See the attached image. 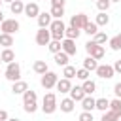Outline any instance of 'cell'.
I'll return each mask as SVG.
<instances>
[{
    "label": "cell",
    "mask_w": 121,
    "mask_h": 121,
    "mask_svg": "<svg viewBox=\"0 0 121 121\" xmlns=\"http://www.w3.org/2000/svg\"><path fill=\"white\" fill-rule=\"evenodd\" d=\"M81 89H83L85 95H93L96 91V83L93 79H85V81H81Z\"/></svg>",
    "instance_id": "obj_22"
},
{
    "label": "cell",
    "mask_w": 121,
    "mask_h": 121,
    "mask_svg": "<svg viewBox=\"0 0 121 121\" xmlns=\"http://www.w3.org/2000/svg\"><path fill=\"white\" fill-rule=\"evenodd\" d=\"M49 13H51V17H53V19H62V15H64V8H57V6H51Z\"/></svg>",
    "instance_id": "obj_35"
},
{
    "label": "cell",
    "mask_w": 121,
    "mask_h": 121,
    "mask_svg": "<svg viewBox=\"0 0 121 121\" xmlns=\"http://www.w3.org/2000/svg\"><path fill=\"white\" fill-rule=\"evenodd\" d=\"M0 64H2V59H0Z\"/></svg>",
    "instance_id": "obj_50"
},
{
    "label": "cell",
    "mask_w": 121,
    "mask_h": 121,
    "mask_svg": "<svg viewBox=\"0 0 121 121\" xmlns=\"http://www.w3.org/2000/svg\"><path fill=\"white\" fill-rule=\"evenodd\" d=\"M93 2H96V0H93Z\"/></svg>",
    "instance_id": "obj_51"
},
{
    "label": "cell",
    "mask_w": 121,
    "mask_h": 121,
    "mask_svg": "<svg viewBox=\"0 0 121 121\" xmlns=\"http://www.w3.org/2000/svg\"><path fill=\"white\" fill-rule=\"evenodd\" d=\"M112 66H113V72H115V74H121V59H117Z\"/></svg>",
    "instance_id": "obj_42"
},
{
    "label": "cell",
    "mask_w": 121,
    "mask_h": 121,
    "mask_svg": "<svg viewBox=\"0 0 121 121\" xmlns=\"http://www.w3.org/2000/svg\"><path fill=\"white\" fill-rule=\"evenodd\" d=\"M108 45H110L112 51H121V34H115L113 38H110Z\"/></svg>",
    "instance_id": "obj_26"
},
{
    "label": "cell",
    "mask_w": 121,
    "mask_h": 121,
    "mask_svg": "<svg viewBox=\"0 0 121 121\" xmlns=\"http://www.w3.org/2000/svg\"><path fill=\"white\" fill-rule=\"evenodd\" d=\"M62 76H64L66 79H72V78H76V66H72V64H66V66L62 68Z\"/></svg>",
    "instance_id": "obj_33"
},
{
    "label": "cell",
    "mask_w": 121,
    "mask_h": 121,
    "mask_svg": "<svg viewBox=\"0 0 121 121\" xmlns=\"http://www.w3.org/2000/svg\"><path fill=\"white\" fill-rule=\"evenodd\" d=\"M57 108H59V104H57V95L51 93V91L45 93L43 98H42V112H43L45 115H51V113L57 112Z\"/></svg>",
    "instance_id": "obj_1"
},
{
    "label": "cell",
    "mask_w": 121,
    "mask_h": 121,
    "mask_svg": "<svg viewBox=\"0 0 121 121\" xmlns=\"http://www.w3.org/2000/svg\"><path fill=\"white\" fill-rule=\"evenodd\" d=\"M95 23H96V26H106V25L110 23V15H108L106 11H98V15H96Z\"/></svg>",
    "instance_id": "obj_27"
},
{
    "label": "cell",
    "mask_w": 121,
    "mask_h": 121,
    "mask_svg": "<svg viewBox=\"0 0 121 121\" xmlns=\"http://www.w3.org/2000/svg\"><path fill=\"white\" fill-rule=\"evenodd\" d=\"M89 76H91V72H89V70H85V68H79V70H76V78H78L79 81H85V79H89Z\"/></svg>",
    "instance_id": "obj_37"
},
{
    "label": "cell",
    "mask_w": 121,
    "mask_h": 121,
    "mask_svg": "<svg viewBox=\"0 0 121 121\" xmlns=\"http://www.w3.org/2000/svg\"><path fill=\"white\" fill-rule=\"evenodd\" d=\"M55 87H57V91H59L60 95H66V93H70V89H72V81L66 79V78H60Z\"/></svg>",
    "instance_id": "obj_12"
},
{
    "label": "cell",
    "mask_w": 121,
    "mask_h": 121,
    "mask_svg": "<svg viewBox=\"0 0 121 121\" xmlns=\"http://www.w3.org/2000/svg\"><path fill=\"white\" fill-rule=\"evenodd\" d=\"M21 28V25H19V21L13 17V19H4V23L0 25V30L4 32V34H13V32H17Z\"/></svg>",
    "instance_id": "obj_5"
},
{
    "label": "cell",
    "mask_w": 121,
    "mask_h": 121,
    "mask_svg": "<svg viewBox=\"0 0 121 121\" xmlns=\"http://www.w3.org/2000/svg\"><path fill=\"white\" fill-rule=\"evenodd\" d=\"M36 21H38V26H40V28H49L53 17H51L49 11H40V15L36 17Z\"/></svg>",
    "instance_id": "obj_11"
},
{
    "label": "cell",
    "mask_w": 121,
    "mask_h": 121,
    "mask_svg": "<svg viewBox=\"0 0 121 121\" xmlns=\"http://www.w3.org/2000/svg\"><path fill=\"white\" fill-rule=\"evenodd\" d=\"M9 11H11L13 15H23V11H25L23 0H13V2L9 4Z\"/></svg>",
    "instance_id": "obj_18"
},
{
    "label": "cell",
    "mask_w": 121,
    "mask_h": 121,
    "mask_svg": "<svg viewBox=\"0 0 121 121\" xmlns=\"http://www.w3.org/2000/svg\"><path fill=\"white\" fill-rule=\"evenodd\" d=\"M4 19H6V17H4V11H2V9H0V25H2V23H4Z\"/></svg>",
    "instance_id": "obj_45"
},
{
    "label": "cell",
    "mask_w": 121,
    "mask_h": 121,
    "mask_svg": "<svg viewBox=\"0 0 121 121\" xmlns=\"http://www.w3.org/2000/svg\"><path fill=\"white\" fill-rule=\"evenodd\" d=\"M95 102H96V98H93L91 95H87V96L81 100V108H83V112H93V110H95Z\"/></svg>",
    "instance_id": "obj_20"
},
{
    "label": "cell",
    "mask_w": 121,
    "mask_h": 121,
    "mask_svg": "<svg viewBox=\"0 0 121 121\" xmlns=\"http://www.w3.org/2000/svg\"><path fill=\"white\" fill-rule=\"evenodd\" d=\"M0 45L4 47V49H8V47H11L13 45V36L11 34H0Z\"/></svg>",
    "instance_id": "obj_29"
},
{
    "label": "cell",
    "mask_w": 121,
    "mask_h": 121,
    "mask_svg": "<svg viewBox=\"0 0 121 121\" xmlns=\"http://www.w3.org/2000/svg\"><path fill=\"white\" fill-rule=\"evenodd\" d=\"M59 108H60V112H64V113H72V112H74V108H76V102H74L70 96H66V98H62V100H60Z\"/></svg>",
    "instance_id": "obj_14"
},
{
    "label": "cell",
    "mask_w": 121,
    "mask_h": 121,
    "mask_svg": "<svg viewBox=\"0 0 121 121\" xmlns=\"http://www.w3.org/2000/svg\"><path fill=\"white\" fill-rule=\"evenodd\" d=\"M119 121H121V117H119Z\"/></svg>",
    "instance_id": "obj_52"
},
{
    "label": "cell",
    "mask_w": 121,
    "mask_h": 121,
    "mask_svg": "<svg viewBox=\"0 0 121 121\" xmlns=\"http://www.w3.org/2000/svg\"><path fill=\"white\" fill-rule=\"evenodd\" d=\"M2 4H4V2H2V0H0V8H2Z\"/></svg>",
    "instance_id": "obj_49"
},
{
    "label": "cell",
    "mask_w": 121,
    "mask_h": 121,
    "mask_svg": "<svg viewBox=\"0 0 121 121\" xmlns=\"http://www.w3.org/2000/svg\"><path fill=\"white\" fill-rule=\"evenodd\" d=\"M8 119H9L8 112H6V110H0V121H8Z\"/></svg>",
    "instance_id": "obj_44"
},
{
    "label": "cell",
    "mask_w": 121,
    "mask_h": 121,
    "mask_svg": "<svg viewBox=\"0 0 121 121\" xmlns=\"http://www.w3.org/2000/svg\"><path fill=\"white\" fill-rule=\"evenodd\" d=\"M108 108H110V100L106 98V96H102V98H96V102H95V110H98V112H108Z\"/></svg>",
    "instance_id": "obj_23"
},
{
    "label": "cell",
    "mask_w": 121,
    "mask_h": 121,
    "mask_svg": "<svg viewBox=\"0 0 121 121\" xmlns=\"http://www.w3.org/2000/svg\"><path fill=\"white\" fill-rule=\"evenodd\" d=\"M68 95H70V98H72L74 102H81V100H83V98L87 96V95L83 93V89H81V85H76V87H72Z\"/></svg>",
    "instance_id": "obj_13"
},
{
    "label": "cell",
    "mask_w": 121,
    "mask_h": 121,
    "mask_svg": "<svg viewBox=\"0 0 121 121\" xmlns=\"http://www.w3.org/2000/svg\"><path fill=\"white\" fill-rule=\"evenodd\" d=\"M8 121H21V119H17V117H9Z\"/></svg>",
    "instance_id": "obj_46"
},
{
    "label": "cell",
    "mask_w": 121,
    "mask_h": 121,
    "mask_svg": "<svg viewBox=\"0 0 121 121\" xmlns=\"http://www.w3.org/2000/svg\"><path fill=\"white\" fill-rule=\"evenodd\" d=\"M113 95H115V98H121V81H117L113 85Z\"/></svg>",
    "instance_id": "obj_41"
},
{
    "label": "cell",
    "mask_w": 121,
    "mask_h": 121,
    "mask_svg": "<svg viewBox=\"0 0 121 121\" xmlns=\"http://www.w3.org/2000/svg\"><path fill=\"white\" fill-rule=\"evenodd\" d=\"M34 40H36L38 45H45V47H47V43L51 42V32H49V28H40V30L36 32Z\"/></svg>",
    "instance_id": "obj_8"
},
{
    "label": "cell",
    "mask_w": 121,
    "mask_h": 121,
    "mask_svg": "<svg viewBox=\"0 0 121 121\" xmlns=\"http://www.w3.org/2000/svg\"><path fill=\"white\" fill-rule=\"evenodd\" d=\"M110 112H113V113H117L119 117H121V98H113V100H110V108H108Z\"/></svg>",
    "instance_id": "obj_31"
},
{
    "label": "cell",
    "mask_w": 121,
    "mask_h": 121,
    "mask_svg": "<svg viewBox=\"0 0 121 121\" xmlns=\"http://www.w3.org/2000/svg\"><path fill=\"white\" fill-rule=\"evenodd\" d=\"M78 119H79V121H95V117H93V112H81Z\"/></svg>",
    "instance_id": "obj_39"
},
{
    "label": "cell",
    "mask_w": 121,
    "mask_h": 121,
    "mask_svg": "<svg viewBox=\"0 0 121 121\" xmlns=\"http://www.w3.org/2000/svg\"><path fill=\"white\" fill-rule=\"evenodd\" d=\"M23 15H26L28 19H36V17L40 15V6H38L36 2H28V4H25V11H23Z\"/></svg>",
    "instance_id": "obj_9"
},
{
    "label": "cell",
    "mask_w": 121,
    "mask_h": 121,
    "mask_svg": "<svg viewBox=\"0 0 121 121\" xmlns=\"http://www.w3.org/2000/svg\"><path fill=\"white\" fill-rule=\"evenodd\" d=\"M79 34H81V30H78L74 26H66L64 28V38H68V40H78Z\"/></svg>",
    "instance_id": "obj_28"
},
{
    "label": "cell",
    "mask_w": 121,
    "mask_h": 121,
    "mask_svg": "<svg viewBox=\"0 0 121 121\" xmlns=\"http://www.w3.org/2000/svg\"><path fill=\"white\" fill-rule=\"evenodd\" d=\"M95 4H96V8H98V11H106V13H108V9H110V6H112L110 0H96Z\"/></svg>",
    "instance_id": "obj_36"
},
{
    "label": "cell",
    "mask_w": 121,
    "mask_h": 121,
    "mask_svg": "<svg viewBox=\"0 0 121 121\" xmlns=\"http://www.w3.org/2000/svg\"><path fill=\"white\" fill-rule=\"evenodd\" d=\"M57 81H59V74H55V72H51V70H47V72L40 78V85H42L45 91L53 89V87L57 85Z\"/></svg>",
    "instance_id": "obj_4"
},
{
    "label": "cell",
    "mask_w": 121,
    "mask_h": 121,
    "mask_svg": "<svg viewBox=\"0 0 121 121\" xmlns=\"http://www.w3.org/2000/svg\"><path fill=\"white\" fill-rule=\"evenodd\" d=\"M36 100H38L36 91L28 89V91H25V93H23V104H32V102H36Z\"/></svg>",
    "instance_id": "obj_25"
},
{
    "label": "cell",
    "mask_w": 121,
    "mask_h": 121,
    "mask_svg": "<svg viewBox=\"0 0 121 121\" xmlns=\"http://www.w3.org/2000/svg\"><path fill=\"white\" fill-rule=\"evenodd\" d=\"M110 2H112V4H115V2H121V0H110Z\"/></svg>",
    "instance_id": "obj_47"
},
{
    "label": "cell",
    "mask_w": 121,
    "mask_h": 121,
    "mask_svg": "<svg viewBox=\"0 0 121 121\" xmlns=\"http://www.w3.org/2000/svg\"><path fill=\"white\" fill-rule=\"evenodd\" d=\"M108 40H110V38L106 36V32H100V30H98V32L93 36V42H95V43H98V45H104Z\"/></svg>",
    "instance_id": "obj_32"
},
{
    "label": "cell",
    "mask_w": 121,
    "mask_h": 121,
    "mask_svg": "<svg viewBox=\"0 0 121 121\" xmlns=\"http://www.w3.org/2000/svg\"><path fill=\"white\" fill-rule=\"evenodd\" d=\"M60 45H62V51H64L68 57H72V55H76V53H78L76 40H68V38H64V40L60 42Z\"/></svg>",
    "instance_id": "obj_10"
},
{
    "label": "cell",
    "mask_w": 121,
    "mask_h": 121,
    "mask_svg": "<svg viewBox=\"0 0 121 121\" xmlns=\"http://www.w3.org/2000/svg\"><path fill=\"white\" fill-rule=\"evenodd\" d=\"M66 0H51V6H57V8H64Z\"/></svg>",
    "instance_id": "obj_43"
},
{
    "label": "cell",
    "mask_w": 121,
    "mask_h": 121,
    "mask_svg": "<svg viewBox=\"0 0 121 121\" xmlns=\"http://www.w3.org/2000/svg\"><path fill=\"white\" fill-rule=\"evenodd\" d=\"M47 49H49V53H59V51H62V45H60V42H57V40H51L49 43H47Z\"/></svg>",
    "instance_id": "obj_34"
},
{
    "label": "cell",
    "mask_w": 121,
    "mask_h": 121,
    "mask_svg": "<svg viewBox=\"0 0 121 121\" xmlns=\"http://www.w3.org/2000/svg\"><path fill=\"white\" fill-rule=\"evenodd\" d=\"M81 32H85V34H89V36H95L96 32H98V26H96V23L95 21H89L85 26H83V30Z\"/></svg>",
    "instance_id": "obj_30"
},
{
    "label": "cell",
    "mask_w": 121,
    "mask_h": 121,
    "mask_svg": "<svg viewBox=\"0 0 121 121\" xmlns=\"http://www.w3.org/2000/svg\"><path fill=\"white\" fill-rule=\"evenodd\" d=\"M64 23L62 19H53L51 25H49V32H51V40H57V42H62L64 40Z\"/></svg>",
    "instance_id": "obj_2"
},
{
    "label": "cell",
    "mask_w": 121,
    "mask_h": 121,
    "mask_svg": "<svg viewBox=\"0 0 121 121\" xmlns=\"http://www.w3.org/2000/svg\"><path fill=\"white\" fill-rule=\"evenodd\" d=\"M104 55H106V49H104V45H98V43H95V45H93V49L89 51V57H93L95 60L104 59Z\"/></svg>",
    "instance_id": "obj_15"
},
{
    "label": "cell",
    "mask_w": 121,
    "mask_h": 121,
    "mask_svg": "<svg viewBox=\"0 0 121 121\" xmlns=\"http://www.w3.org/2000/svg\"><path fill=\"white\" fill-rule=\"evenodd\" d=\"M0 59H2V62H6V64L13 62V60H15V53H13V49H11V47L2 49V51H0Z\"/></svg>",
    "instance_id": "obj_19"
},
{
    "label": "cell",
    "mask_w": 121,
    "mask_h": 121,
    "mask_svg": "<svg viewBox=\"0 0 121 121\" xmlns=\"http://www.w3.org/2000/svg\"><path fill=\"white\" fill-rule=\"evenodd\" d=\"M53 60H55V64H57V66H62V68H64V66L68 64L70 57H68L64 51H59V53H55V55H53Z\"/></svg>",
    "instance_id": "obj_17"
},
{
    "label": "cell",
    "mask_w": 121,
    "mask_h": 121,
    "mask_svg": "<svg viewBox=\"0 0 121 121\" xmlns=\"http://www.w3.org/2000/svg\"><path fill=\"white\" fill-rule=\"evenodd\" d=\"M100 121H119V115L108 110V112H104V113H102V119H100Z\"/></svg>",
    "instance_id": "obj_38"
},
{
    "label": "cell",
    "mask_w": 121,
    "mask_h": 121,
    "mask_svg": "<svg viewBox=\"0 0 121 121\" xmlns=\"http://www.w3.org/2000/svg\"><path fill=\"white\" fill-rule=\"evenodd\" d=\"M96 66H98V60H95L93 57H89V55H87V57L83 59V68H85V70L95 72V70H96Z\"/></svg>",
    "instance_id": "obj_24"
},
{
    "label": "cell",
    "mask_w": 121,
    "mask_h": 121,
    "mask_svg": "<svg viewBox=\"0 0 121 121\" xmlns=\"http://www.w3.org/2000/svg\"><path fill=\"white\" fill-rule=\"evenodd\" d=\"M95 72H96V76H98V78H102V79H110V78H113V76H115V72H113V66H112V64H98Z\"/></svg>",
    "instance_id": "obj_7"
},
{
    "label": "cell",
    "mask_w": 121,
    "mask_h": 121,
    "mask_svg": "<svg viewBox=\"0 0 121 121\" xmlns=\"http://www.w3.org/2000/svg\"><path fill=\"white\" fill-rule=\"evenodd\" d=\"M23 110H25L26 113H34V112L38 110V104H36V102H32V104H23Z\"/></svg>",
    "instance_id": "obj_40"
},
{
    "label": "cell",
    "mask_w": 121,
    "mask_h": 121,
    "mask_svg": "<svg viewBox=\"0 0 121 121\" xmlns=\"http://www.w3.org/2000/svg\"><path fill=\"white\" fill-rule=\"evenodd\" d=\"M4 78L8 79V81H11V83H15V81H19L21 79V66H19V62H9V64H6V72H4Z\"/></svg>",
    "instance_id": "obj_3"
},
{
    "label": "cell",
    "mask_w": 121,
    "mask_h": 121,
    "mask_svg": "<svg viewBox=\"0 0 121 121\" xmlns=\"http://www.w3.org/2000/svg\"><path fill=\"white\" fill-rule=\"evenodd\" d=\"M25 91H28V83H26V81L19 79V81L11 83V93H13V95H23Z\"/></svg>",
    "instance_id": "obj_16"
},
{
    "label": "cell",
    "mask_w": 121,
    "mask_h": 121,
    "mask_svg": "<svg viewBox=\"0 0 121 121\" xmlns=\"http://www.w3.org/2000/svg\"><path fill=\"white\" fill-rule=\"evenodd\" d=\"M32 70L36 72V74H40V76H43L49 68H47V62L45 60H34V64H32Z\"/></svg>",
    "instance_id": "obj_21"
},
{
    "label": "cell",
    "mask_w": 121,
    "mask_h": 121,
    "mask_svg": "<svg viewBox=\"0 0 121 121\" xmlns=\"http://www.w3.org/2000/svg\"><path fill=\"white\" fill-rule=\"evenodd\" d=\"M2 2H8V4H11V2H13V0H2Z\"/></svg>",
    "instance_id": "obj_48"
},
{
    "label": "cell",
    "mask_w": 121,
    "mask_h": 121,
    "mask_svg": "<svg viewBox=\"0 0 121 121\" xmlns=\"http://www.w3.org/2000/svg\"><path fill=\"white\" fill-rule=\"evenodd\" d=\"M89 23V17L87 13H78V15H72L70 17V26L78 28V30H83V26Z\"/></svg>",
    "instance_id": "obj_6"
}]
</instances>
